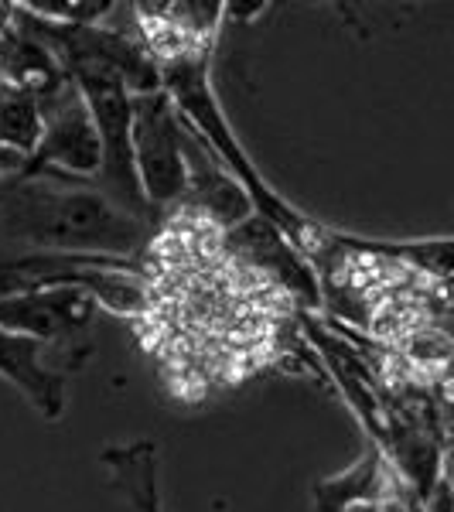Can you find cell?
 <instances>
[{
    "mask_svg": "<svg viewBox=\"0 0 454 512\" xmlns=\"http://www.w3.org/2000/svg\"><path fill=\"white\" fill-rule=\"evenodd\" d=\"M52 345L0 328V379L11 383L45 420H59L69 403V362L48 359Z\"/></svg>",
    "mask_w": 454,
    "mask_h": 512,
    "instance_id": "cell-7",
    "label": "cell"
},
{
    "mask_svg": "<svg viewBox=\"0 0 454 512\" xmlns=\"http://www.w3.org/2000/svg\"><path fill=\"white\" fill-rule=\"evenodd\" d=\"M158 69H161V89L168 93L171 106L178 110L185 130L222 164V171L243 188L253 212H257L260 219H267L274 229H280L287 243H291L304 260L325 256L332 229H325L321 222L304 216L301 209H294V205L260 175V168L250 161L246 147L239 144L233 123H229L226 110H222V103L216 96V86H212V55H181V59L158 62Z\"/></svg>",
    "mask_w": 454,
    "mask_h": 512,
    "instance_id": "cell-2",
    "label": "cell"
},
{
    "mask_svg": "<svg viewBox=\"0 0 454 512\" xmlns=\"http://www.w3.org/2000/svg\"><path fill=\"white\" fill-rule=\"evenodd\" d=\"M96 301L79 287H28L0 294V328L41 345H62L96 318Z\"/></svg>",
    "mask_w": 454,
    "mask_h": 512,
    "instance_id": "cell-6",
    "label": "cell"
},
{
    "mask_svg": "<svg viewBox=\"0 0 454 512\" xmlns=\"http://www.w3.org/2000/svg\"><path fill=\"white\" fill-rule=\"evenodd\" d=\"M38 99H41V140L35 154L18 171H11V175L96 181L99 137L79 89L69 79H62L52 93Z\"/></svg>",
    "mask_w": 454,
    "mask_h": 512,
    "instance_id": "cell-4",
    "label": "cell"
},
{
    "mask_svg": "<svg viewBox=\"0 0 454 512\" xmlns=\"http://www.w3.org/2000/svg\"><path fill=\"white\" fill-rule=\"evenodd\" d=\"M140 45L154 62L181 55H212L219 28L226 21V4L216 0H185V4H134Z\"/></svg>",
    "mask_w": 454,
    "mask_h": 512,
    "instance_id": "cell-5",
    "label": "cell"
},
{
    "mask_svg": "<svg viewBox=\"0 0 454 512\" xmlns=\"http://www.w3.org/2000/svg\"><path fill=\"white\" fill-rule=\"evenodd\" d=\"M410 492V489H407ZM400 475L393 472L386 451L369 441L345 472L318 478L311 485V509L315 512H359L369 506L400 502Z\"/></svg>",
    "mask_w": 454,
    "mask_h": 512,
    "instance_id": "cell-8",
    "label": "cell"
},
{
    "mask_svg": "<svg viewBox=\"0 0 454 512\" xmlns=\"http://www.w3.org/2000/svg\"><path fill=\"white\" fill-rule=\"evenodd\" d=\"M41 140V99L28 89L0 82V151L21 164L35 154Z\"/></svg>",
    "mask_w": 454,
    "mask_h": 512,
    "instance_id": "cell-10",
    "label": "cell"
},
{
    "mask_svg": "<svg viewBox=\"0 0 454 512\" xmlns=\"http://www.w3.org/2000/svg\"><path fill=\"white\" fill-rule=\"evenodd\" d=\"M154 226L127 216L93 181L4 175L0 178V246L24 253L137 260Z\"/></svg>",
    "mask_w": 454,
    "mask_h": 512,
    "instance_id": "cell-1",
    "label": "cell"
},
{
    "mask_svg": "<svg viewBox=\"0 0 454 512\" xmlns=\"http://www.w3.org/2000/svg\"><path fill=\"white\" fill-rule=\"evenodd\" d=\"M185 123L164 89L130 96V147L134 171L144 202L158 216L168 205L185 198L188 161H185Z\"/></svg>",
    "mask_w": 454,
    "mask_h": 512,
    "instance_id": "cell-3",
    "label": "cell"
},
{
    "mask_svg": "<svg viewBox=\"0 0 454 512\" xmlns=\"http://www.w3.org/2000/svg\"><path fill=\"white\" fill-rule=\"evenodd\" d=\"M99 461L110 468L113 485L120 489L130 512H164L158 441L140 437V441L113 444L99 454Z\"/></svg>",
    "mask_w": 454,
    "mask_h": 512,
    "instance_id": "cell-9",
    "label": "cell"
},
{
    "mask_svg": "<svg viewBox=\"0 0 454 512\" xmlns=\"http://www.w3.org/2000/svg\"><path fill=\"white\" fill-rule=\"evenodd\" d=\"M21 11L48 24H103L110 11L120 4L110 0H21Z\"/></svg>",
    "mask_w": 454,
    "mask_h": 512,
    "instance_id": "cell-11",
    "label": "cell"
},
{
    "mask_svg": "<svg viewBox=\"0 0 454 512\" xmlns=\"http://www.w3.org/2000/svg\"><path fill=\"white\" fill-rule=\"evenodd\" d=\"M11 21H14V4H0V31H4Z\"/></svg>",
    "mask_w": 454,
    "mask_h": 512,
    "instance_id": "cell-12",
    "label": "cell"
}]
</instances>
